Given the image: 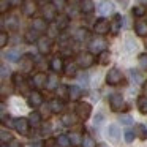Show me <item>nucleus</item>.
<instances>
[{
	"instance_id": "nucleus-1",
	"label": "nucleus",
	"mask_w": 147,
	"mask_h": 147,
	"mask_svg": "<svg viewBox=\"0 0 147 147\" xmlns=\"http://www.w3.org/2000/svg\"><path fill=\"white\" fill-rule=\"evenodd\" d=\"M95 63V59H93V54L92 52H81V54H78L76 57V65L81 68H90L92 65Z\"/></svg>"
},
{
	"instance_id": "nucleus-2",
	"label": "nucleus",
	"mask_w": 147,
	"mask_h": 147,
	"mask_svg": "<svg viewBox=\"0 0 147 147\" xmlns=\"http://www.w3.org/2000/svg\"><path fill=\"white\" fill-rule=\"evenodd\" d=\"M90 114H92V106H90V103H87V101L78 103V106H76V115L81 119V120H87V119L90 117Z\"/></svg>"
},
{
	"instance_id": "nucleus-3",
	"label": "nucleus",
	"mask_w": 147,
	"mask_h": 147,
	"mask_svg": "<svg viewBox=\"0 0 147 147\" xmlns=\"http://www.w3.org/2000/svg\"><path fill=\"white\" fill-rule=\"evenodd\" d=\"M13 127H14V130H16L18 133H21V134H27V133H29L30 122H29V119L18 117V119H14V122H13Z\"/></svg>"
},
{
	"instance_id": "nucleus-4",
	"label": "nucleus",
	"mask_w": 147,
	"mask_h": 147,
	"mask_svg": "<svg viewBox=\"0 0 147 147\" xmlns=\"http://www.w3.org/2000/svg\"><path fill=\"white\" fill-rule=\"evenodd\" d=\"M122 79H123V76H122V73L117 70V68L109 70L108 74H106V81H108L109 86H119V84L122 82Z\"/></svg>"
},
{
	"instance_id": "nucleus-5",
	"label": "nucleus",
	"mask_w": 147,
	"mask_h": 147,
	"mask_svg": "<svg viewBox=\"0 0 147 147\" xmlns=\"http://www.w3.org/2000/svg\"><path fill=\"white\" fill-rule=\"evenodd\" d=\"M109 106H111V109H112V111H115V112L122 111V108L125 106L122 95H119V93H114V95L109 96Z\"/></svg>"
},
{
	"instance_id": "nucleus-6",
	"label": "nucleus",
	"mask_w": 147,
	"mask_h": 147,
	"mask_svg": "<svg viewBox=\"0 0 147 147\" xmlns=\"http://www.w3.org/2000/svg\"><path fill=\"white\" fill-rule=\"evenodd\" d=\"M43 16H45V19L48 21V22L57 19V7H55V5H51V3H46L45 7H43Z\"/></svg>"
},
{
	"instance_id": "nucleus-7",
	"label": "nucleus",
	"mask_w": 147,
	"mask_h": 147,
	"mask_svg": "<svg viewBox=\"0 0 147 147\" xmlns=\"http://www.w3.org/2000/svg\"><path fill=\"white\" fill-rule=\"evenodd\" d=\"M105 48H106V41L103 38H95L89 43V49L92 54H100V52L105 51Z\"/></svg>"
},
{
	"instance_id": "nucleus-8",
	"label": "nucleus",
	"mask_w": 147,
	"mask_h": 147,
	"mask_svg": "<svg viewBox=\"0 0 147 147\" xmlns=\"http://www.w3.org/2000/svg\"><path fill=\"white\" fill-rule=\"evenodd\" d=\"M106 138H108L111 142H119V139H120V130H119L117 125H109L108 128H106Z\"/></svg>"
},
{
	"instance_id": "nucleus-9",
	"label": "nucleus",
	"mask_w": 147,
	"mask_h": 147,
	"mask_svg": "<svg viewBox=\"0 0 147 147\" xmlns=\"http://www.w3.org/2000/svg\"><path fill=\"white\" fill-rule=\"evenodd\" d=\"M109 30H111V24H109L106 19H98L95 22V26H93V32L98 33V35H105V33H108Z\"/></svg>"
},
{
	"instance_id": "nucleus-10",
	"label": "nucleus",
	"mask_w": 147,
	"mask_h": 147,
	"mask_svg": "<svg viewBox=\"0 0 147 147\" xmlns=\"http://www.w3.org/2000/svg\"><path fill=\"white\" fill-rule=\"evenodd\" d=\"M27 101H29V106H32V108H40L43 105V95L40 92H36V90H33V92L29 93Z\"/></svg>"
},
{
	"instance_id": "nucleus-11",
	"label": "nucleus",
	"mask_w": 147,
	"mask_h": 147,
	"mask_svg": "<svg viewBox=\"0 0 147 147\" xmlns=\"http://www.w3.org/2000/svg\"><path fill=\"white\" fill-rule=\"evenodd\" d=\"M38 51H40V54H48L49 51H51V48H52V40H51V36H43V38H40L38 41Z\"/></svg>"
},
{
	"instance_id": "nucleus-12",
	"label": "nucleus",
	"mask_w": 147,
	"mask_h": 147,
	"mask_svg": "<svg viewBox=\"0 0 147 147\" xmlns=\"http://www.w3.org/2000/svg\"><path fill=\"white\" fill-rule=\"evenodd\" d=\"M36 11V2L33 0H24L22 2V13L26 16H33Z\"/></svg>"
},
{
	"instance_id": "nucleus-13",
	"label": "nucleus",
	"mask_w": 147,
	"mask_h": 147,
	"mask_svg": "<svg viewBox=\"0 0 147 147\" xmlns=\"http://www.w3.org/2000/svg\"><path fill=\"white\" fill-rule=\"evenodd\" d=\"M46 82H48L46 73H36L32 79V86H35V87H43V86L46 87Z\"/></svg>"
},
{
	"instance_id": "nucleus-14",
	"label": "nucleus",
	"mask_w": 147,
	"mask_h": 147,
	"mask_svg": "<svg viewBox=\"0 0 147 147\" xmlns=\"http://www.w3.org/2000/svg\"><path fill=\"white\" fill-rule=\"evenodd\" d=\"M122 29V16L120 14H115L114 19L111 21V33L112 35H117Z\"/></svg>"
},
{
	"instance_id": "nucleus-15",
	"label": "nucleus",
	"mask_w": 147,
	"mask_h": 147,
	"mask_svg": "<svg viewBox=\"0 0 147 147\" xmlns=\"http://www.w3.org/2000/svg\"><path fill=\"white\" fill-rule=\"evenodd\" d=\"M40 33L41 32H38L36 29H30V30H27L26 32V35H24V40H26L27 43H35V41H38L40 40Z\"/></svg>"
},
{
	"instance_id": "nucleus-16",
	"label": "nucleus",
	"mask_w": 147,
	"mask_h": 147,
	"mask_svg": "<svg viewBox=\"0 0 147 147\" xmlns=\"http://www.w3.org/2000/svg\"><path fill=\"white\" fill-rule=\"evenodd\" d=\"M112 10H114V5L111 2H100L98 3V11L103 16H108L109 13H112Z\"/></svg>"
},
{
	"instance_id": "nucleus-17",
	"label": "nucleus",
	"mask_w": 147,
	"mask_h": 147,
	"mask_svg": "<svg viewBox=\"0 0 147 147\" xmlns=\"http://www.w3.org/2000/svg\"><path fill=\"white\" fill-rule=\"evenodd\" d=\"M60 86L59 84V76L55 74V71L52 74H49L48 76V82H46V89H49V90H54V89H57V87Z\"/></svg>"
},
{
	"instance_id": "nucleus-18",
	"label": "nucleus",
	"mask_w": 147,
	"mask_h": 147,
	"mask_svg": "<svg viewBox=\"0 0 147 147\" xmlns=\"http://www.w3.org/2000/svg\"><path fill=\"white\" fill-rule=\"evenodd\" d=\"M81 11L82 13H86V14H89V13H92L93 10H95V3H93L92 0H81Z\"/></svg>"
},
{
	"instance_id": "nucleus-19",
	"label": "nucleus",
	"mask_w": 147,
	"mask_h": 147,
	"mask_svg": "<svg viewBox=\"0 0 147 147\" xmlns=\"http://www.w3.org/2000/svg\"><path fill=\"white\" fill-rule=\"evenodd\" d=\"M68 95H70V100H79L82 95V90L78 86H70L68 87Z\"/></svg>"
},
{
	"instance_id": "nucleus-20",
	"label": "nucleus",
	"mask_w": 147,
	"mask_h": 147,
	"mask_svg": "<svg viewBox=\"0 0 147 147\" xmlns=\"http://www.w3.org/2000/svg\"><path fill=\"white\" fill-rule=\"evenodd\" d=\"M134 32H136L139 36H146L147 35V22L138 21V22L134 24Z\"/></svg>"
},
{
	"instance_id": "nucleus-21",
	"label": "nucleus",
	"mask_w": 147,
	"mask_h": 147,
	"mask_svg": "<svg viewBox=\"0 0 147 147\" xmlns=\"http://www.w3.org/2000/svg\"><path fill=\"white\" fill-rule=\"evenodd\" d=\"M32 68H33V59H30L29 55H27L26 59H22V60H21V70H22L24 73L32 71Z\"/></svg>"
},
{
	"instance_id": "nucleus-22",
	"label": "nucleus",
	"mask_w": 147,
	"mask_h": 147,
	"mask_svg": "<svg viewBox=\"0 0 147 147\" xmlns=\"http://www.w3.org/2000/svg\"><path fill=\"white\" fill-rule=\"evenodd\" d=\"M48 21L46 19H33V22H32V27L33 29H36L38 32H46L48 30Z\"/></svg>"
},
{
	"instance_id": "nucleus-23",
	"label": "nucleus",
	"mask_w": 147,
	"mask_h": 147,
	"mask_svg": "<svg viewBox=\"0 0 147 147\" xmlns=\"http://www.w3.org/2000/svg\"><path fill=\"white\" fill-rule=\"evenodd\" d=\"M5 59H8L10 62H18L21 59V52L18 49H8L5 52Z\"/></svg>"
},
{
	"instance_id": "nucleus-24",
	"label": "nucleus",
	"mask_w": 147,
	"mask_h": 147,
	"mask_svg": "<svg viewBox=\"0 0 147 147\" xmlns=\"http://www.w3.org/2000/svg\"><path fill=\"white\" fill-rule=\"evenodd\" d=\"M51 70L55 71V73L62 71V70H63V60H62L60 57H54L51 60Z\"/></svg>"
},
{
	"instance_id": "nucleus-25",
	"label": "nucleus",
	"mask_w": 147,
	"mask_h": 147,
	"mask_svg": "<svg viewBox=\"0 0 147 147\" xmlns=\"http://www.w3.org/2000/svg\"><path fill=\"white\" fill-rule=\"evenodd\" d=\"M63 108H65V106H63V101H62V100H59V98L52 100V101L49 103V109H51L52 112H60Z\"/></svg>"
},
{
	"instance_id": "nucleus-26",
	"label": "nucleus",
	"mask_w": 147,
	"mask_h": 147,
	"mask_svg": "<svg viewBox=\"0 0 147 147\" xmlns=\"http://www.w3.org/2000/svg\"><path fill=\"white\" fill-rule=\"evenodd\" d=\"M57 27L60 30H63V29H67L68 27V24H70V18L68 16H65V14H60V16H57Z\"/></svg>"
},
{
	"instance_id": "nucleus-27",
	"label": "nucleus",
	"mask_w": 147,
	"mask_h": 147,
	"mask_svg": "<svg viewBox=\"0 0 147 147\" xmlns=\"http://www.w3.org/2000/svg\"><path fill=\"white\" fill-rule=\"evenodd\" d=\"M68 136H70L71 146H74V147L82 146V139H84V138L81 136V133H71V134H68Z\"/></svg>"
},
{
	"instance_id": "nucleus-28",
	"label": "nucleus",
	"mask_w": 147,
	"mask_h": 147,
	"mask_svg": "<svg viewBox=\"0 0 147 147\" xmlns=\"http://www.w3.org/2000/svg\"><path fill=\"white\" fill-rule=\"evenodd\" d=\"M29 122L32 127H40V123H41V115H40V112H32V114L29 115Z\"/></svg>"
},
{
	"instance_id": "nucleus-29",
	"label": "nucleus",
	"mask_w": 147,
	"mask_h": 147,
	"mask_svg": "<svg viewBox=\"0 0 147 147\" xmlns=\"http://www.w3.org/2000/svg\"><path fill=\"white\" fill-rule=\"evenodd\" d=\"M109 60H111V54H109V51H103V52H100L98 54V63L100 65H108L109 63Z\"/></svg>"
},
{
	"instance_id": "nucleus-30",
	"label": "nucleus",
	"mask_w": 147,
	"mask_h": 147,
	"mask_svg": "<svg viewBox=\"0 0 147 147\" xmlns=\"http://www.w3.org/2000/svg\"><path fill=\"white\" fill-rule=\"evenodd\" d=\"M138 109L142 114H147V96H139L138 98Z\"/></svg>"
},
{
	"instance_id": "nucleus-31",
	"label": "nucleus",
	"mask_w": 147,
	"mask_h": 147,
	"mask_svg": "<svg viewBox=\"0 0 147 147\" xmlns=\"http://www.w3.org/2000/svg\"><path fill=\"white\" fill-rule=\"evenodd\" d=\"M57 144H59L60 147H70V146H71L70 136H67V134H60V136L57 138Z\"/></svg>"
},
{
	"instance_id": "nucleus-32",
	"label": "nucleus",
	"mask_w": 147,
	"mask_h": 147,
	"mask_svg": "<svg viewBox=\"0 0 147 147\" xmlns=\"http://www.w3.org/2000/svg\"><path fill=\"white\" fill-rule=\"evenodd\" d=\"M136 134L141 138V139H147V127L142 123H138L136 125Z\"/></svg>"
},
{
	"instance_id": "nucleus-33",
	"label": "nucleus",
	"mask_w": 147,
	"mask_h": 147,
	"mask_svg": "<svg viewBox=\"0 0 147 147\" xmlns=\"http://www.w3.org/2000/svg\"><path fill=\"white\" fill-rule=\"evenodd\" d=\"M55 90H57V96H59L60 100L70 98V95H68V87H67V86H59Z\"/></svg>"
},
{
	"instance_id": "nucleus-34",
	"label": "nucleus",
	"mask_w": 147,
	"mask_h": 147,
	"mask_svg": "<svg viewBox=\"0 0 147 147\" xmlns=\"http://www.w3.org/2000/svg\"><path fill=\"white\" fill-rule=\"evenodd\" d=\"M76 71H78V68H76L74 63H70V65L65 67V74H67L68 78H74L76 76Z\"/></svg>"
},
{
	"instance_id": "nucleus-35",
	"label": "nucleus",
	"mask_w": 147,
	"mask_h": 147,
	"mask_svg": "<svg viewBox=\"0 0 147 147\" xmlns=\"http://www.w3.org/2000/svg\"><path fill=\"white\" fill-rule=\"evenodd\" d=\"M82 147H96L95 139H93L92 136H89V134H86L84 139H82Z\"/></svg>"
},
{
	"instance_id": "nucleus-36",
	"label": "nucleus",
	"mask_w": 147,
	"mask_h": 147,
	"mask_svg": "<svg viewBox=\"0 0 147 147\" xmlns=\"http://www.w3.org/2000/svg\"><path fill=\"white\" fill-rule=\"evenodd\" d=\"M62 122H63L65 127H71V125L76 123V120H74V117L71 114H65L63 117H62Z\"/></svg>"
},
{
	"instance_id": "nucleus-37",
	"label": "nucleus",
	"mask_w": 147,
	"mask_h": 147,
	"mask_svg": "<svg viewBox=\"0 0 147 147\" xmlns=\"http://www.w3.org/2000/svg\"><path fill=\"white\" fill-rule=\"evenodd\" d=\"M7 24H8V29H18V18L16 16H10Z\"/></svg>"
},
{
	"instance_id": "nucleus-38",
	"label": "nucleus",
	"mask_w": 147,
	"mask_h": 147,
	"mask_svg": "<svg viewBox=\"0 0 147 147\" xmlns=\"http://www.w3.org/2000/svg\"><path fill=\"white\" fill-rule=\"evenodd\" d=\"M0 139H2V142H10L11 141V136H10V131L7 130H2V133H0Z\"/></svg>"
},
{
	"instance_id": "nucleus-39",
	"label": "nucleus",
	"mask_w": 147,
	"mask_h": 147,
	"mask_svg": "<svg viewBox=\"0 0 147 147\" xmlns=\"http://www.w3.org/2000/svg\"><path fill=\"white\" fill-rule=\"evenodd\" d=\"M133 14H134L136 18L144 16V14H146V8H144V7H134V8H133Z\"/></svg>"
},
{
	"instance_id": "nucleus-40",
	"label": "nucleus",
	"mask_w": 147,
	"mask_h": 147,
	"mask_svg": "<svg viewBox=\"0 0 147 147\" xmlns=\"http://www.w3.org/2000/svg\"><path fill=\"white\" fill-rule=\"evenodd\" d=\"M59 27H57V24H55V26H51V27H48V32H49V36H51V38H54V36H57L59 35Z\"/></svg>"
},
{
	"instance_id": "nucleus-41",
	"label": "nucleus",
	"mask_w": 147,
	"mask_h": 147,
	"mask_svg": "<svg viewBox=\"0 0 147 147\" xmlns=\"http://www.w3.org/2000/svg\"><path fill=\"white\" fill-rule=\"evenodd\" d=\"M123 138H125V141H127V142H131V141L134 139V131L133 130H125Z\"/></svg>"
},
{
	"instance_id": "nucleus-42",
	"label": "nucleus",
	"mask_w": 147,
	"mask_h": 147,
	"mask_svg": "<svg viewBox=\"0 0 147 147\" xmlns=\"http://www.w3.org/2000/svg\"><path fill=\"white\" fill-rule=\"evenodd\" d=\"M22 82H24V79H22V76H21V73H14L13 74V84L14 86H21Z\"/></svg>"
},
{
	"instance_id": "nucleus-43",
	"label": "nucleus",
	"mask_w": 147,
	"mask_h": 147,
	"mask_svg": "<svg viewBox=\"0 0 147 147\" xmlns=\"http://www.w3.org/2000/svg\"><path fill=\"white\" fill-rule=\"evenodd\" d=\"M87 36H89V33H87L86 29H79L76 32V40H84V38H87Z\"/></svg>"
},
{
	"instance_id": "nucleus-44",
	"label": "nucleus",
	"mask_w": 147,
	"mask_h": 147,
	"mask_svg": "<svg viewBox=\"0 0 147 147\" xmlns=\"http://www.w3.org/2000/svg\"><path fill=\"white\" fill-rule=\"evenodd\" d=\"M10 0H2V2H0V11H2V13H7V10H8V7H10Z\"/></svg>"
},
{
	"instance_id": "nucleus-45",
	"label": "nucleus",
	"mask_w": 147,
	"mask_h": 147,
	"mask_svg": "<svg viewBox=\"0 0 147 147\" xmlns=\"http://www.w3.org/2000/svg\"><path fill=\"white\" fill-rule=\"evenodd\" d=\"M119 120H120L123 125H130V123H133V119H131L130 115H120V119H119Z\"/></svg>"
},
{
	"instance_id": "nucleus-46",
	"label": "nucleus",
	"mask_w": 147,
	"mask_h": 147,
	"mask_svg": "<svg viewBox=\"0 0 147 147\" xmlns=\"http://www.w3.org/2000/svg\"><path fill=\"white\" fill-rule=\"evenodd\" d=\"M139 65H141V68H147V54L139 55Z\"/></svg>"
},
{
	"instance_id": "nucleus-47",
	"label": "nucleus",
	"mask_w": 147,
	"mask_h": 147,
	"mask_svg": "<svg viewBox=\"0 0 147 147\" xmlns=\"http://www.w3.org/2000/svg\"><path fill=\"white\" fill-rule=\"evenodd\" d=\"M7 43H8V35L5 32H2L0 33V46L3 48V46H7Z\"/></svg>"
},
{
	"instance_id": "nucleus-48",
	"label": "nucleus",
	"mask_w": 147,
	"mask_h": 147,
	"mask_svg": "<svg viewBox=\"0 0 147 147\" xmlns=\"http://www.w3.org/2000/svg\"><path fill=\"white\" fill-rule=\"evenodd\" d=\"M8 147H22V144H21L18 139H11L10 142H8Z\"/></svg>"
},
{
	"instance_id": "nucleus-49",
	"label": "nucleus",
	"mask_w": 147,
	"mask_h": 147,
	"mask_svg": "<svg viewBox=\"0 0 147 147\" xmlns=\"http://www.w3.org/2000/svg\"><path fill=\"white\" fill-rule=\"evenodd\" d=\"M54 5L57 8H63L65 7V0H54Z\"/></svg>"
},
{
	"instance_id": "nucleus-50",
	"label": "nucleus",
	"mask_w": 147,
	"mask_h": 147,
	"mask_svg": "<svg viewBox=\"0 0 147 147\" xmlns=\"http://www.w3.org/2000/svg\"><path fill=\"white\" fill-rule=\"evenodd\" d=\"M8 71H10V70L7 68V65H2V79H3L5 76H7V73H8Z\"/></svg>"
},
{
	"instance_id": "nucleus-51",
	"label": "nucleus",
	"mask_w": 147,
	"mask_h": 147,
	"mask_svg": "<svg viewBox=\"0 0 147 147\" xmlns=\"http://www.w3.org/2000/svg\"><path fill=\"white\" fill-rule=\"evenodd\" d=\"M24 0H10V3H11V7H18V5H21Z\"/></svg>"
},
{
	"instance_id": "nucleus-52",
	"label": "nucleus",
	"mask_w": 147,
	"mask_h": 147,
	"mask_svg": "<svg viewBox=\"0 0 147 147\" xmlns=\"http://www.w3.org/2000/svg\"><path fill=\"white\" fill-rule=\"evenodd\" d=\"M54 144H55L54 139H48V141H46V147H52Z\"/></svg>"
},
{
	"instance_id": "nucleus-53",
	"label": "nucleus",
	"mask_w": 147,
	"mask_h": 147,
	"mask_svg": "<svg viewBox=\"0 0 147 147\" xmlns=\"http://www.w3.org/2000/svg\"><path fill=\"white\" fill-rule=\"evenodd\" d=\"M33 147H41V142H35V144H33Z\"/></svg>"
},
{
	"instance_id": "nucleus-54",
	"label": "nucleus",
	"mask_w": 147,
	"mask_h": 147,
	"mask_svg": "<svg viewBox=\"0 0 147 147\" xmlns=\"http://www.w3.org/2000/svg\"><path fill=\"white\" fill-rule=\"evenodd\" d=\"M144 92L147 93V84H144Z\"/></svg>"
},
{
	"instance_id": "nucleus-55",
	"label": "nucleus",
	"mask_w": 147,
	"mask_h": 147,
	"mask_svg": "<svg viewBox=\"0 0 147 147\" xmlns=\"http://www.w3.org/2000/svg\"><path fill=\"white\" fill-rule=\"evenodd\" d=\"M141 2H144V3H147V0H141Z\"/></svg>"
},
{
	"instance_id": "nucleus-56",
	"label": "nucleus",
	"mask_w": 147,
	"mask_h": 147,
	"mask_svg": "<svg viewBox=\"0 0 147 147\" xmlns=\"http://www.w3.org/2000/svg\"><path fill=\"white\" fill-rule=\"evenodd\" d=\"M98 147H106V146H103V144H101V146H98Z\"/></svg>"
}]
</instances>
